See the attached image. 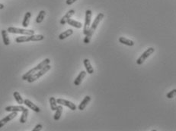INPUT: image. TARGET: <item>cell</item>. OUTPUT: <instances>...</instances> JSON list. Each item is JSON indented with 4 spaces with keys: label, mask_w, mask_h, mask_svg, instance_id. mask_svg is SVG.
Masks as SVG:
<instances>
[{
    "label": "cell",
    "mask_w": 176,
    "mask_h": 131,
    "mask_svg": "<svg viewBox=\"0 0 176 131\" xmlns=\"http://www.w3.org/2000/svg\"><path fill=\"white\" fill-rule=\"evenodd\" d=\"M104 16H105V15H104L103 13H99V15L96 16L95 19L94 20V21H93V23L92 24V25L90 26V29L89 30H88V34H87V35H85V37L84 38L83 40L84 43L88 44V43H90V40H91L93 34H94V32L95 31L96 28L98 27V25L100 24L101 21L103 19Z\"/></svg>",
    "instance_id": "obj_1"
},
{
    "label": "cell",
    "mask_w": 176,
    "mask_h": 131,
    "mask_svg": "<svg viewBox=\"0 0 176 131\" xmlns=\"http://www.w3.org/2000/svg\"><path fill=\"white\" fill-rule=\"evenodd\" d=\"M50 63H51V60H50V58H45L44 60L42 61V62H40L38 65H37L35 68H32V69H31L30 71H28L26 74H24V75L22 76L21 78H22L23 80H27L31 76L33 75L34 74H35V73L37 72L38 71H40V69H42V68H43V67L46 66V65H49Z\"/></svg>",
    "instance_id": "obj_2"
},
{
    "label": "cell",
    "mask_w": 176,
    "mask_h": 131,
    "mask_svg": "<svg viewBox=\"0 0 176 131\" xmlns=\"http://www.w3.org/2000/svg\"><path fill=\"white\" fill-rule=\"evenodd\" d=\"M44 39V37L41 34H33V35H26L22 36V37H18L15 39V42L18 43H25V42H31V41H41Z\"/></svg>",
    "instance_id": "obj_3"
},
{
    "label": "cell",
    "mask_w": 176,
    "mask_h": 131,
    "mask_svg": "<svg viewBox=\"0 0 176 131\" xmlns=\"http://www.w3.org/2000/svg\"><path fill=\"white\" fill-rule=\"evenodd\" d=\"M51 65H46V66L43 67V68H42V69H40V71H38L37 72H36L35 74H34L33 75L31 76V77L27 80L28 82V83H33L34 81L37 80V79H39L40 77H41L42 76L44 75V74H46V73L47 72V71H49L50 70H51Z\"/></svg>",
    "instance_id": "obj_4"
},
{
    "label": "cell",
    "mask_w": 176,
    "mask_h": 131,
    "mask_svg": "<svg viewBox=\"0 0 176 131\" xmlns=\"http://www.w3.org/2000/svg\"><path fill=\"white\" fill-rule=\"evenodd\" d=\"M7 31L8 33H10V34H23V35H33V34H35V31L33 30L21 29V28L13 27H9Z\"/></svg>",
    "instance_id": "obj_5"
},
{
    "label": "cell",
    "mask_w": 176,
    "mask_h": 131,
    "mask_svg": "<svg viewBox=\"0 0 176 131\" xmlns=\"http://www.w3.org/2000/svg\"><path fill=\"white\" fill-rule=\"evenodd\" d=\"M92 12L91 10L88 9L85 12V24H84L83 27V34L84 35H87L88 30L90 29V26H91V21H92Z\"/></svg>",
    "instance_id": "obj_6"
},
{
    "label": "cell",
    "mask_w": 176,
    "mask_h": 131,
    "mask_svg": "<svg viewBox=\"0 0 176 131\" xmlns=\"http://www.w3.org/2000/svg\"><path fill=\"white\" fill-rule=\"evenodd\" d=\"M154 52H155L154 48H152V47L148 48V49H146V50L145 51V52H143L140 56L139 58L137 60V64L138 65H141L142 64H143V62H144L145 61H146V59H147L148 58H149V56H150Z\"/></svg>",
    "instance_id": "obj_7"
},
{
    "label": "cell",
    "mask_w": 176,
    "mask_h": 131,
    "mask_svg": "<svg viewBox=\"0 0 176 131\" xmlns=\"http://www.w3.org/2000/svg\"><path fill=\"white\" fill-rule=\"evenodd\" d=\"M57 104H60V105H61L66 106V107H68L69 108H70V110L72 111L76 110V105H75L73 102H72L69 100H66V99H57Z\"/></svg>",
    "instance_id": "obj_8"
},
{
    "label": "cell",
    "mask_w": 176,
    "mask_h": 131,
    "mask_svg": "<svg viewBox=\"0 0 176 131\" xmlns=\"http://www.w3.org/2000/svg\"><path fill=\"white\" fill-rule=\"evenodd\" d=\"M17 115H18V112H12V113L9 114V115L5 117L3 119H2L1 121H0V128H2V127L4 125H6L8 122H9V121H12V119H14V118H15Z\"/></svg>",
    "instance_id": "obj_9"
},
{
    "label": "cell",
    "mask_w": 176,
    "mask_h": 131,
    "mask_svg": "<svg viewBox=\"0 0 176 131\" xmlns=\"http://www.w3.org/2000/svg\"><path fill=\"white\" fill-rule=\"evenodd\" d=\"M74 14H75L74 9H71V10H69V12H68L67 13H66V15L63 17V18H62V19L60 20V24H62V25H65V24L67 23L68 20H69V18H71V17L73 16Z\"/></svg>",
    "instance_id": "obj_10"
},
{
    "label": "cell",
    "mask_w": 176,
    "mask_h": 131,
    "mask_svg": "<svg viewBox=\"0 0 176 131\" xmlns=\"http://www.w3.org/2000/svg\"><path fill=\"white\" fill-rule=\"evenodd\" d=\"M24 104L26 106H28V107L29 108H31L32 110H33L34 112H37V113H38V112H40V108H39L37 105H36L35 104H34L33 102H32V101L29 100V99H24Z\"/></svg>",
    "instance_id": "obj_11"
},
{
    "label": "cell",
    "mask_w": 176,
    "mask_h": 131,
    "mask_svg": "<svg viewBox=\"0 0 176 131\" xmlns=\"http://www.w3.org/2000/svg\"><path fill=\"white\" fill-rule=\"evenodd\" d=\"M25 108L22 105H10V106H7V107L5 108V110L8 112H22Z\"/></svg>",
    "instance_id": "obj_12"
},
{
    "label": "cell",
    "mask_w": 176,
    "mask_h": 131,
    "mask_svg": "<svg viewBox=\"0 0 176 131\" xmlns=\"http://www.w3.org/2000/svg\"><path fill=\"white\" fill-rule=\"evenodd\" d=\"M83 64H84V65H85V69H86V72L88 73V74H92L93 73H94V69H93L92 65L89 59H88V58L84 59Z\"/></svg>",
    "instance_id": "obj_13"
},
{
    "label": "cell",
    "mask_w": 176,
    "mask_h": 131,
    "mask_svg": "<svg viewBox=\"0 0 176 131\" xmlns=\"http://www.w3.org/2000/svg\"><path fill=\"white\" fill-rule=\"evenodd\" d=\"M86 71H82L78 75V77H76V80H74V85L75 86H79L81 83H82V80H83L84 78H85V75H86Z\"/></svg>",
    "instance_id": "obj_14"
},
{
    "label": "cell",
    "mask_w": 176,
    "mask_h": 131,
    "mask_svg": "<svg viewBox=\"0 0 176 131\" xmlns=\"http://www.w3.org/2000/svg\"><path fill=\"white\" fill-rule=\"evenodd\" d=\"M90 101H91V97H90L89 96H85V97L83 99V100H82V102H81V103L79 104V107H78L79 110L83 111L84 109L85 108V107H86L87 105L89 103Z\"/></svg>",
    "instance_id": "obj_15"
},
{
    "label": "cell",
    "mask_w": 176,
    "mask_h": 131,
    "mask_svg": "<svg viewBox=\"0 0 176 131\" xmlns=\"http://www.w3.org/2000/svg\"><path fill=\"white\" fill-rule=\"evenodd\" d=\"M63 105H57V109H56L55 115H54V119L55 120V121H59V120L60 119V117H61L62 113H63Z\"/></svg>",
    "instance_id": "obj_16"
},
{
    "label": "cell",
    "mask_w": 176,
    "mask_h": 131,
    "mask_svg": "<svg viewBox=\"0 0 176 131\" xmlns=\"http://www.w3.org/2000/svg\"><path fill=\"white\" fill-rule=\"evenodd\" d=\"M31 17H32V13L30 12H26L25 15H24V19H23L22 21V26L24 27H28L29 25V22H30V19Z\"/></svg>",
    "instance_id": "obj_17"
},
{
    "label": "cell",
    "mask_w": 176,
    "mask_h": 131,
    "mask_svg": "<svg viewBox=\"0 0 176 131\" xmlns=\"http://www.w3.org/2000/svg\"><path fill=\"white\" fill-rule=\"evenodd\" d=\"M2 37L3 43L5 46H9L10 44V40H9V36H8V31L6 30H2Z\"/></svg>",
    "instance_id": "obj_18"
},
{
    "label": "cell",
    "mask_w": 176,
    "mask_h": 131,
    "mask_svg": "<svg viewBox=\"0 0 176 131\" xmlns=\"http://www.w3.org/2000/svg\"><path fill=\"white\" fill-rule=\"evenodd\" d=\"M73 34V30L68 29V30H66V31H64V32L61 33V34L59 35V39L63 40H64V39L69 37V36H71Z\"/></svg>",
    "instance_id": "obj_19"
},
{
    "label": "cell",
    "mask_w": 176,
    "mask_h": 131,
    "mask_svg": "<svg viewBox=\"0 0 176 131\" xmlns=\"http://www.w3.org/2000/svg\"><path fill=\"white\" fill-rule=\"evenodd\" d=\"M119 42L122 44L126 45V46H133L134 45V43L133 41H132L131 40H129V39L125 38V37H120L119 38Z\"/></svg>",
    "instance_id": "obj_20"
},
{
    "label": "cell",
    "mask_w": 176,
    "mask_h": 131,
    "mask_svg": "<svg viewBox=\"0 0 176 131\" xmlns=\"http://www.w3.org/2000/svg\"><path fill=\"white\" fill-rule=\"evenodd\" d=\"M66 24H68L69 25H70L72 27H76V28H78V29L82 27V23L79 22V21H75V20L71 19V18H69V19L68 20Z\"/></svg>",
    "instance_id": "obj_21"
},
{
    "label": "cell",
    "mask_w": 176,
    "mask_h": 131,
    "mask_svg": "<svg viewBox=\"0 0 176 131\" xmlns=\"http://www.w3.org/2000/svg\"><path fill=\"white\" fill-rule=\"evenodd\" d=\"M21 112H22V114H21V116L20 118V123L24 124L27 121L28 116V109L24 108Z\"/></svg>",
    "instance_id": "obj_22"
},
{
    "label": "cell",
    "mask_w": 176,
    "mask_h": 131,
    "mask_svg": "<svg viewBox=\"0 0 176 131\" xmlns=\"http://www.w3.org/2000/svg\"><path fill=\"white\" fill-rule=\"evenodd\" d=\"M45 16H46V12L43 10L40 11V12H39L38 15H37V18H36V22H37V24H40V23L43 21Z\"/></svg>",
    "instance_id": "obj_23"
},
{
    "label": "cell",
    "mask_w": 176,
    "mask_h": 131,
    "mask_svg": "<svg viewBox=\"0 0 176 131\" xmlns=\"http://www.w3.org/2000/svg\"><path fill=\"white\" fill-rule=\"evenodd\" d=\"M13 96L15 101L17 102V103L19 104V105H21V104L24 103V100H23V99L21 98V96L20 95V93H18V92H14Z\"/></svg>",
    "instance_id": "obj_24"
},
{
    "label": "cell",
    "mask_w": 176,
    "mask_h": 131,
    "mask_svg": "<svg viewBox=\"0 0 176 131\" xmlns=\"http://www.w3.org/2000/svg\"><path fill=\"white\" fill-rule=\"evenodd\" d=\"M50 104H51V108L52 111H56L57 107V99L54 97L50 98Z\"/></svg>",
    "instance_id": "obj_25"
},
{
    "label": "cell",
    "mask_w": 176,
    "mask_h": 131,
    "mask_svg": "<svg viewBox=\"0 0 176 131\" xmlns=\"http://www.w3.org/2000/svg\"><path fill=\"white\" fill-rule=\"evenodd\" d=\"M175 93H176V90L175 89H174V90H172V91L169 92V93H167L166 97H167L168 99H172V98H174V96H175Z\"/></svg>",
    "instance_id": "obj_26"
},
{
    "label": "cell",
    "mask_w": 176,
    "mask_h": 131,
    "mask_svg": "<svg viewBox=\"0 0 176 131\" xmlns=\"http://www.w3.org/2000/svg\"><path fill=\"white\" fill-rule=\"evenodd\" d=\"M42 128H43V126H42L41 124H37V125L35 126V128L32 130V131H40L41 130Z\"/></svg>",
    "instance_id": "obj_27"
},
{
    "label": "cell",
    "mask_w": 176,
    "mask_h": 131,
    "mask_svg": "<svg viewBox=\"0 0 176 131\" xmlns=\"http://www.w3.org/2000/svg\"><path fill=\"white\" fill-rule=\"evenodd\" d=\"M76 1H77V0H66V3L68 5H70L73 4L74 2H76Z\"/></svg>",
    "instance_id": "obj_28"
},
{
    "label": "cell",
    "mask_w": 176,
    "mask_h": 131,
    "mask_svg": "<svg viewBox=\"0 0 176 131\" xmlns=\"http://www.w3.org/2000/svg\"><path fill=\"white\" fill-rule=\"evenodd\" d=\"M4 9V5L0 3V9Z\"/></svg>",
    "instance_id": "obj_29"
}]
</instances>
